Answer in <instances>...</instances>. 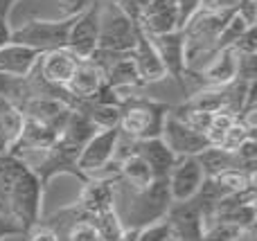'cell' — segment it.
I'll list each match as a JSON object with an SVG mask.
<instances>
[{"label": "cell", "instance_id": "cell-1", "mask_svg": "<svg viewBox=\"0 0 257 241\" xmlns=\"http://www.w3.org/2000/svg\"><path fill=\"white\" fill-rule=\"evenodd\" d=\"M43 183L16 153L0 156V214L23 230V234L41 221Z\"/></svg>", "mask_w": 257, "mask_h": 241}, {"label": "cell", "instance_id": "cell-2", "mask_svg": "<svg viewBox=\"0 0 257 241\" xmlns=\"http://www.w3.org/2000/svg\"><path fill=\"white\" fill-rule=\"evenodd\" d=\"M172 108L145 95H133L120 104V131L136 140L160 138L163 122Z\"/></svg>", "mask_w": 257, "mask_h": 241}, {"label": "cell", "instance_id": "cell-3", "mask_svg": "<svg viewBox=\"0 0 257 241\" xmlns=\"http://www.w3.org/2000/svg\"><path fill=\"white\" fill-rule=\"evenodd\" d=\"M128 192H131V198H128L126 216L122 219L126 230H140L145 225L165 219L172 205L167 178H154L145 189H128Z\"/></svg>", "mask_w": 257, "mask_h": 241}, {"label": "cell", "instance_id": "cell-4", "mask_svg": "<svg viewBox=\"0 0 257 241\" xmlns=\"http://www.w3.org/2000/svg\"><path fill=\"white\" fill-rule=\"evenodd\" d=\"M75 16H66L61 21H41V18H32L23 27L12 30L9 41L14 43L34 48L39 52H50V50H59L68 45V34Z\"/></svg>", "mask_w": 257, "mask_h": 241}, {"label": "cell", "instance_id": "cell-5", "mask_svg": "<svg viewBox=\"0 0 257 241\" xmlns=\"http://www.w3.org/2000/svg\"><path fill=\"white\" fill-rule=\"evenodd\" d=\"M136 30L138 23L124 16L117 9V5H113V9L102 7L97 48L111 50V52H131L133 45H136Z\"/></svg>", "mask_w": 257, "mask_h": 241}, {"label": "cell", "instance_id": "cell-6", "mask_svg": "<svg viewBox=\"0 0 257 241\" xmlns=\"http://www.w3.org/2000/svg\"><path fill=\"white\" fill-rule=\"evenodd\" d=\"M120 135V126H111V129H99L84 147L79 149L77 156V167L79 171L90 178L104 171L113 162V151H115V142Z\"/></svg>", "mask_w": 257, "mask_h": 241}, {"label": "cell", "instance_id": "cell-7", "mask_svg": "<svg viewBox=\"0 0 257 241\" xmlns=\"http://www.w3.org/2000/svg\"><path fill=\"white\" fill-rule=\"evenodd\" d=\"M77 156H79V149L68 147V144H63L61 140L57 138V142H54L52 147L41 151L39 162H36V165H30V167L36 171V176L41 178L43 187L54 178V176H61V174L77 176L81 183H86L88 178H86V176L79 171V167H77Z\"/></svg>", "mask_w": 257, "mask_h": 241}, {"label": "cell", "instance_id": "cell-8", "mask_svg": "<svg viewBox=\"0 0 257 241\" xmlns=\"http://www.w3.org/2000/svg\"><path fill=\"white\" fill-rule=\"evenodd\" d=\"M99 16H102V5H99V0H90L88 7L81 14H77L75 21H72L66 48L72 50L79 59H88L90 54H93V50L97 48Z\"/></svg>", "mask_w": 257, "mask_h": 241}, {"label": "cell", "instance_id": "cell-9", "mask_svg": "<svg viewBox=\"0 0 257 241\" xmlns=\"http://www.w3.org/2000/svg\"><path fill=\"white\" fill-rule=\"evenodd\" d=\"M149 36L165 66V72L185 90L187 52H185V34H183V30H174L167 32V34H149Z\"/></svg>", "mask_w": 257, "mask_h": 241}, {"label": "cell", "instance_id": "cell-10", "mask_svg": "<svg viewBox=\"0 0 257 241\" xmlns=\"http://www.w3.org/2000/svg\"><path fill=\"white\" fill-rule=\"evenodd\" d=\"M160 138H163V142L172 149V153L176 158L196 156V153H201L203 149L210 147L205 133H199V131L190 129V126H187L183 120H178L172 111L167 113V117H165V122H163Z\"/></svg>", "mask_w": 257, "mask_h": 241}, {"label": "cell", "instance_id": "cell-11", "mask_svg": "<svg viewBox=\"0 0 257 241\" xmlns=\"http://www.w3.org/2000/svg\"><path fill=\"white\" fill-rule=\"evenodd\" d=\"M205 174L201 169L196 156H183L176 158L174 167L167 174V185H169V196L172 201H190L194 194L199 192L201 183H203Z\"/></svg>", "mask_w": 257, "mask_h": 241}, {"label": "cell", "instance_id": "cell-12", "mask_svg": "<svg viewBox=\"0 0 257 241\" xmlns=\"http://www.w3.org/2000/svg\"><path fill=\"white\" fill-rule=\"evenodd\" d=\"M165 221L169 223L172 237L178 241H201L203 234V216L196 203L192 201H172Z\"/></svg>", "mask_w": 257, "mask_h": 241}, {"label": "cell", "instance_id": "cell-13", "mask_svg": "<svg viewBox=\"0 0 257 241\" xmlns=\"http://www.w3.org/2000/svg\"><path fill=\"white\" fill-rule=\"evenodd\" d=\"M21 111L23 115L34 117V120L43 122L45 126H50L52 131L61 133L72 108L66 102H61V99L52 97V95H32L30 99H25L21 104Z\"/></svg>", "mask_w": 257, "mask_h": 241}, {"label": "cell", "instance_id": "cell-14", "mask_svg": "<svg viewBox=\"0 0 257 241\" xmlns=\"http://www.w3.org/2000/svg\"><path fill=\"white\" fill-rule=\"evenodd\" d=\"M77 63H79V57H77L72 50L68 48H59V50H50V52H43L36 63L34 70L39 72V77L43 81L52 86H66L68 79L72 77Z\"/></svg>", "mask_w": 257, "mask_h": 241}, {"label": "cell", "instance_id": "cell-15", "mask_svg": "<svg viewBox=\"0 0 257 241\" xmlns=\"http://www.w3.org/2000/svg\"><path fill=\"white\" fill-rule=\"evenodd\" d=\"M131 59H133V63H136V68L145 84L163 81L165 77H167L163 61H160L158 52H156V48H154V41H151V36L147 34L140 25H138V30H136V45H133V50H131Z\"/></svg>", "mask_w": 257, "mask_h": 241}, {"label": "cell", "instance_id": "cell-16", "mask_svg": "<svg viewBox=\"0 0 257 241\" xmlns=\"http://www.w3.org/2000/svg\"><path fill=\"white\" fill-rule=\"evenodd\" d=\"M59 133L52 131L50 126H45L43 122L34 120V117L25 115L23 120V131L18 135L16 144L9 153H16V156H25V153H41L45 149H50L54 142H57Z\"/></svg>", "mask_w": 257, "mask_h": 241}, {"label": "cell", "instance_id": "cell-17", "mask_svg": "<svg viewBox=\"0 0 257 241\" xmlns=\"http://www.w3.org/2000/svg\"><path fill=\"white\" fill-rule=\"evenodd\" d=\"M39 50L27 48V45L21 43H5L0 48V75L3 77H27L32 70L36 68L41 59Z\"/></svg>", "mask_w": 257, "mask_h": 241}, {"label": "cell", "instance_id": "cell-18", "mask_svg": "<svg viewBox=\"0 0 257 241\" xmlns=\"http://www.w3.org/2000/svg\"><path fill=\"white\" fill-rule=\"evenodd\" d=\"M108 207H115V185H113V180L90 176L84 183V192L79 196V210L93 219L95 214L108 210Z\"/></svg>", "mask_w": 257, "mask_h": 241}, {"label": "cell", "instance_id": "cell-19", "mask_svg": "<svg viewBox=\"0 0 257 241\" xmlns=\"http://www.w3.org/2000/svg\"><path fill=\"white\" fill-rule=\"evenodd\" d=\"M106 81L104 70L99 66H95L90 59H79L72 77L68 79V84L63 88L72 95L75 99H88L102 88V84Z\"/></svg>", "mask_w": 257, "mask_h": 241}, {"label": "cell", "instance_id": "cell-20", "mask_svg": "<svg viewBox=\"0 0 257 241\" xmlns=\"http://www.w3.org/2000/svg\"><path fill=\"white\" fill-rule=\"evenodd\" d=\"M136 153L147 162V165H149L154 178H167L169 169H172L174 162H176V156H174L172 149L163 142V138L138 140Z\"/></svg>", "mask_w": 257, "mask_h": 241}, {"label": "cell", "instance_id": "cell-21", "mask_svg": "<svg viewBox=\"0 0 257 241\" xmlns=\"http://www.w3.org/2000/svg\"><path fill=\"white\" fill-rule=\"evenodd\" d=\"M201 79L208 86H226L237 79V52L232 48H223L210 57L208 66L201 70Z\"/></svg>", "mask_w": 257, "mask_h": 241}, {"label": "cell", "instance_id": "cell-22", "mask_svg": "<svg viewBox=\"0 0 257 241\" xmlns=\"http://www.w3.org/2000/svg\"><path fill=\"white\" fill-rule=\"evenodd\" d=\"M23 120H25V115H23L21 106H16L12 99L0 95V156L14 149L23 131Z\"/></svg>", "mask_w": 257, "mask_h": 241}, {"label": "cell", "instance_id": "cell-23", "mask_svg": "<svg viewBox=\"0 0 257 241\" xmlns=\"http://www.w3.org/2000/svg\"><path fill=\"white\" fill-rule=\"evenodd\" d=\"M97 131H99V126L95 124L88 115H84L81 111L72 108L66 124H63V129H61V133H59V140H61L63 144H68V147L81 149Z\"/></svg>", "mask_w": 257, "mask_h": 241}, {"label": "cell", "instance_id": "cell-24", "mask_svg": "<svg viewBox=\"0 0 257 241\" xmlns=\"http://www.w3.org/2000/svg\"><path fill=\"white\" fill-rule=\"evenodd\" d=\"M138 25L147 32V34H167V32L178 30V12L176 5H156L149 3L145 9L140 23Z\"/></svg>", "mask_w": 257, "mask_h": 241}, {"label": "cell", "instance_id": "cell-25", "mask_svg": "<svg viewBox=\"0 0 257 241\" xmlns=\"http://www.w3.org/2000/svg\"><path fill=\"white\" fill-rule=\"evenodd\" d=\"M178 108H187V111H203V113H219V111L230 113L228 84L226 86H208V88L194 93L185 104H181Z\"/></svg>", "mask_w": 257, "mask_h": 241}, {"label": "cell", "instance_id": "cell-26", "mask_svg": "<svg viewBox=\"0 0 257 241\" xmlns=\"http://www.w3.org/2000/svg\"><path fill=\"white\" fill-rule=\"evenodd\" d=\"M196 160H199L201 169L208 178H212V176L221 174L226 169H232V167H241L235 151H228L223 147H212V144L208 149H203L201 153H196Z\"/></svg>", "mask_w": 257, "mask_h": 241}, {"label": "cell", "instance_id": "cell-27", "mask_svg": "<svg viewBox=\"0 0 257 241\" xmlns=\"http://www.w3.org/2000/svg\"><path fill=\"white\" fill-rule=\"evenodd\" d=\"M117 176H120L122 183H124L128 189H145L147 185L154 180V174H151L149 165H147L138 153H133V156L124 158L122 162H117Z\"/></svg>", "mask_w": 257, "mask_h": 241}, {"label": "cell", "instance_id": "cell-28", "mask_svg": "<svg viewBox=\"0 0 257 241\" xmlns=\"http://www.w3.org/2000/svg\"><path fill=\"white\" fill-rule=\"evenodd\" d=\"M228 194L235 192H244V189H253L255 187V171L253 169H244V167H232L226 169L221 174L212 176Z\"/></svg>", "mask_w": 257, "mask_h": 241}, {"label": "cell", "instance_id": "cell-29", "mask_svg": "<svg viewBox=\"0 0 257 241\" xmlns=\"http://www.w3.org/2000/svg\"><path fill=\"white\" fill-rule=\"evenodd\" d=\"M246 234L244 228L239 225L226 223V221H210L203 228V234H201V241H239Z\"/></svg>", "mask_w": 257, "mask_h": 241}, {"label": "cell", "instance_id": "cell-30", "mask_svg": "<svg viewBox=\"0 0 257 241\" xmlns=\"http://www.w3.org/2000/svg\"><path fill=\"white\" fill-rule=\"evenodd\" d=\"M214 219L226 221V223H232V225H239V228H244V230H250L255 225V203L237 205V207H232V210H226V212H221V214H217Z\"/></svg>", "mask_w": 257, "mask_h": 241}, {"label": "cell", "instance_id": "cell-31", "mask_svg": "<svg viewBox=\"0 0 257 241\" xmlns=\"http://www.w3.org/2000/svg\"><path fill=\"white\" fill-rule=\"evenodd\" d=\"M248 30V25H246L244 21H241L239 16H237V12L230 14V18L226 21V25H223V30L219 32L217 36V43H214V50H223V48H232L235 45V41L239 39L244 32Z\"/></svg>", "mask_w": 257, "mask_h": 241}, {"label": "cell", "instance_id": "cell-32", "mask_svg": "<svg viewBox=\"0 0 257 241\" xmlns=\"http://www.w3.org/2000/svg\"><path fill=\"white\" fill-rule=\"evenodd\" d=\"M68 241H102V234L95 221L88 216V219L72 221V225L68 228Z\"/></svg>", "mask_w": 257, "mask_h": 241}, {"label": "cell", "instance_id": "cell-33", "mask_svg": "<svg viewBox=\"0 0 257 241\" xmlns=\"http://www.w3.org/2000/svg\"><path fill=\"white\" fill-rule=\"evenodd\" d=\"M237 79H244V81L257 79V54L237 52Z\"/></svg>", "mask_w": 257, "mask_h": 241}, {"label": "cell", "instance_id": "cell-34", "mask_svg": "<svg viewBox=\"0 0 257 241\" xmlns=\"http://www.w3.org/2000/svg\"><path fill=\"white\" fill-rule=\"evenodd\" d=\"M151 0H117V9H120L124 16H128L133 23H140L142 14H145V9L149 7Z\"/></svg>", "mask_w": 257, "mask_h": 241}, {"label": "cell", "instance_id": "cell-35", "mask_svg": "<svg viewBox=\"0 0 257 241\" xmlns=\"http://www.w3.org/2000/svg\"><path fill=\"white\" fill-rule=\"evenodd\" d=\"M203 7V0H176V12H178V30L185 27V23L194 16L199 9Z\"/></svg>", "mask_w": 257, "mask_h": 241}, {"label": "cell", "instance_id": "cell-36", "mask_svg": "<svg viewBox=\"0 0 257 241\" xmlns=\"http://www.w3.org/2000/svg\"><path fill=\"white\" fill-rule=\"evenodd\" d=\"M232 50L239 52V54H257V32H255V27H248V30L235 41Z\"/></svg>", "mask_w": 257, "mask_h": 241}, {"label": "cell", "instance_id": "cell-37", "mask_svg": "<svg viewBox=\"0 0 257 241\" xmlns=\"http://www.w3.org/2000/svg\"><path fill=\"white\" fill-rule=\"evenodd\" d=\"M25 237H27V241H59V232L52 225H43L39 221V223H34L27 230Z\"/></svg>", "mask_w": 257, "mask_h": 241}, {"label": "cell", "instance_id": "cell-38", "mask_svg": "<svg viewBox=\"0 0 257 241\" xmlns=\"http://www.w3.org/2000/svg\"><path fill=\"white\" fill-rule=\"evenodd\" d=\"M235 12L248 27L257 25V0H239L235 5Z\"/></svg>", "mask_w": 257, "mask_h": 241}, {"label": "cell", "instance_id": "cell-39", "mask_svg": "<svg viewBox=\"0 0 257 241\" xmlns=\"http://www.w3.org/2000/svg\"><path fill=\"white\" fill-rule=\"evenodd\" d=\"M59 5H61L66 16H77V14H81L88 7L90 0H59Z\"/></svg>", "mask_w": 257, "mask_h": 241}, {"label": "cell", "instance_id": "cell-40", "mask_svg": "<svg viewBox=\"0 0 257 241\" xmlns=\"http://www.w3.org/2000/svg\"><path fill=\"white\" fill-rule=\"evenodd\" d=\"M14 234H23V230L18 228L14 221H9L7 216H3L0 214V239H5V237H14Z\"/></svg>", "mask_w": 257, "mask_h": 241}, {"label": "cell", "instance_id": "cell-41", "mask_svg": "<svg viewBox=\"0 0 257 241\" xmlns=\"http://www.w3.org/2000/svg\"><path fill=\"white\" fill-rule=\"evenodd\" d=\"M9 36H12V27H9L7 18H0V48L5 43H9Z\"/></svg>", "mask_w": 257, "mask_h": 241}, {"label": "cell", "instance_id": "cell-42", "mask_svg": "<svg viewBox=\"0 0 257 241\" xmlns=\"http://www.w3.org/2000/svg\"><path fill=\"white\" fill-rule=\"evenodd\" d=\"M18 0H0V18H7L9 21V14H12V9Z\"/></svg>", "mask_w": 257, "mask_h": 241}, {"label": "cell", "instance_id": "cell-43", "mask_svg": "<svg viewBox=\"0 0 257 241\" xmlns=\"http://www.w3.org/2000/svg\"><path fill=\"white\" fill-rule=\"evenodd\" d=\"M239 0H214V5L210 9H228V7H235Z\"/></svg>", "mask_w": 257, "mask_h": 241}, {"label": "cell", "instance_id": "cell-44", "mask_svg": "<svg viewBox=\"0 0 257 241\" xmlns=\"http://www.w3.org/2000/svg\"><path fill=\"white\" fill-rule=\"evenodd\" d=\"M156 5H176V0H151Z\"/></svg>", "mask_w": 257, "mask_h": 241}, {"label": "cell", "instance_id": "cell-45", "mask_svg": "<svg viewBox=\"0 0 257 241\" xmlns=\"http://www.w3.org/2000/svg\"><path fill=\"white\" fill-rule=\"evenodd\" d=\"M212 5H214V0H203V7H205V9H210Z\"/></svg>", "mask_w": 257, "mask_h": 241}, {"label": "cell", "instance_id": "cell-46", "mask_svg": "<svg viewBox=\"0 0 257 241\" xmlns=\"http://www.w3.org/2000/svg\"><path fill=\"white\" fill-rule=\"evenodd\" d=\"M111 3H113V5H115V3H117V0H111Z\"/></svg>", "mask_w": 257, "mask_h": 241}]
</instances>
